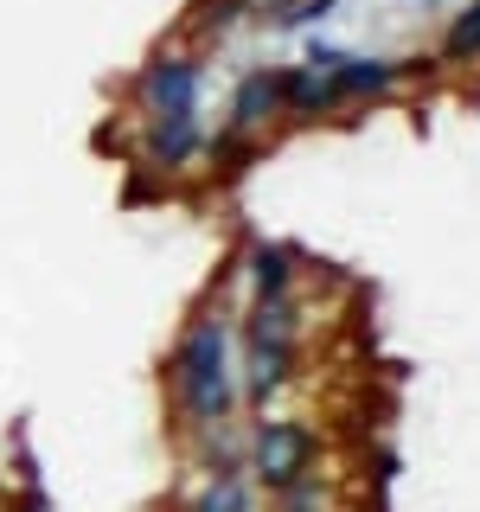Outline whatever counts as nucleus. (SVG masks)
Returning <instances> with one entry per match:
<instances>
[{
	"mask_svg": "<svg viewBox=\"0 0 480 512\" xmlns=\"http://www.w3.org/2000/svg\"><path fill=\"white\" fill-rule=\"evenodd\" d=\"M199 455H205V468H212V480H218V474H237V468H244V442L231 436V423H212V429H199Z\"/></svg>",
	"mask_w": 480,
	"mask_h": 512,
	"instance_id": "obj_10",
	"label": "nucleus"
},
{
	"mask_svg": "<svg viewBox=\"0 0 480 512\" xmlns=\"http://www.w3.org/2000/svg\"><path fill=\"white\" fill-rule=\"evenodd\" d=\"M282 109H295V116H320V109H340V84H333V71H282Z\"/></svg>",
	"mask_w": 480,
	"mask_h": 512,
	"instance_id": "obj_6",
	"label": "nucleus"
},
{
	"mask_svg": "<svg viewBox=\"0 0 480 512\" xmlns=\"http://www.w3.org/2000/svg\"><path fill=\"white\" fill-rule=\"evenodd\" d=\"M282 116V71H250L231 96V128L250 135V128H269Z\"/></svg>",
	"mask_w": 480,
	"mask_h": 512,
	"instance_id": "obj_5",
	"label": "nucleus"
},
{
	"mask_svg": "<svg viewBox=\"0 0 480 512\" xmlns=\"http://www.w3.org/2000/svg\"><path fill=\"white\" fill-rule=\"evenodd\" d=\"M192 512H250V493H244V480L237 474H218V480H205V493H199V506Z\"/></svg>",
	"mask_w": 480,
	"mask_h": 512,
	"instance_id": "obj_11",
	"label": "nucleus"
},
{
	"mask_svg": "<svg viewBox=\"0 0 480 512\" xmlns=\"http://www.w3.org/2000/svg\"><path fill=\"white\" fill-rule=\"evenodd\" d=\"M167 372H173V404H180L186 429L231 423L237 378H231V333H224V314H192L186 320Z\"/></svg>",
	"mask_w": 480,
	"mask_h": 512,
	"instance_id": "obj_1",
	"label": "nucleus"
},
{
	"mask_svg": "<svg viewBox=\"0 0 480 512\" xmlns=\"http://www.w3.org/2000/svg\"><path fill=\"white\" fill-rule=\"evenodd\" d=\"M288 372H295V346H250V378H244L250 404H269L288 384Z\"/></svg>",
	"mask_w": 480,
	"mask_h": 512,
	"instance_id": "obj_9",
	"label": "nucleus"
},
{
	"mask_svg": "<svg viewBox=\"0 0 480 512\" xmlns=\"http://www.w3.org/2000/svg\"><path fill=\"white\" fill-rule=\"evenodd\" d=\"M333 84H340V103H372V96H391L397 64H384V58H346L340 71H333Z\"/></svg>",
	"mask_w": 480,
	"mask_h": 512,
	"instance_id": "obj_7",
	"label": "nucleus"
},
{
	"mask_svg": "<svg viewBox=\"0 0 480 512\" xmlns=\"http://www.w3.org/2000/svg\"><path fill=\"white\" fill-rule=\"evenodd\" d=\"M314 455H320L314 429H308V423H288V416H269V423H256V436H250V448H244L250 474L263 480V487H276V493L295 487V480H308Z\"/></svg>",
	"mask_w": 480,
	"mask_h": 512,
	"instance_id": "obj_2",
	"label": "nucleus"
},
{
	"mask_svg": "<svg viewBox=\"0 0 480 512\" xmlns=\"http://www.w3.org/2000/svg\"><path fill=\"white\" fill-rule=\"evenodd\" d=\"M135 90H141V103H148V116H199V64L180 58V52L154 58Z\"/></svg>",
	"mask_w": 480,
	"mask_h": 512,
	"instance_id": "obj_3",
	"label": "nucleus"
},
{
	"mask_svg": "<svg viewBox=\"0 0 480 512\" xmlns=\"http://www.w3.org/2000/svg\"><path fill=\"white\" fill-rule=\"evenodd\" d=\"M448 58H480V7H468L448 26Z\"/></svg>",
	"mask_w": 480,
	"mask_h": 512,
	"instance_id": "obj_12",
	"label": "nucleus"
},
{
	"mask_svg": "<svg viewBox=\"0 0 480 512\" xmlns=\"http://www.w3.org/2000/svg\"><path fill=\"white\" fill-rule=\"evenodd\" d=\"M141 154H148L160 173L192 167V160L205 154V128H199V116H148V128H141Z\"/></svg>",
	"mask_w": 480,
	"mask_h": 512,
	"instance_id": "obj_4",
	"label": "nucleus"
},
{
	"mask_svg": "<svg viewBox=\"0 0 480 512\" xmlns=\"http://www.w3.org/2000/svg\"><path fill=\"white\" fill-rule=\"evenodd\" d=\"M250 282H256V301H288L295 295V256L282 244H256L250 250Z\"/></svg>",
	"mask_w": 480,
	"mask_h": 512,
	"instance_id": "obj_8",
	"label": "nucleus"
}]
</instances>
